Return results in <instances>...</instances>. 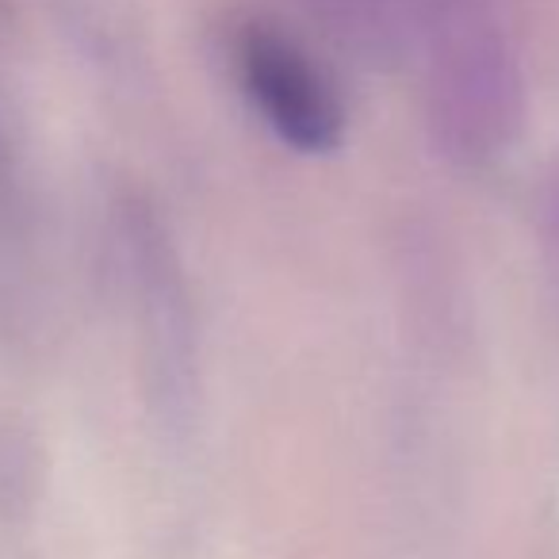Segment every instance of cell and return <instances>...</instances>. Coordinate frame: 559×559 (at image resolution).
Instances as JSON below:
<instances>
[{"instance_id": "1", "label": "cell", "mask_w": 559, "mask_h": 559, "mask_svg": "<svg viewBox=\"0 0 559 559\" xmlns=\"http://www.w3.org/2000/svg\"><path fill=\"white\" fill-rule=\"evenodd\" d=\"M238 70L253 108L288 146L326 154L342 142V100L292 39L257 24L246 27L238 39Z\"/></svg>"}]
</instances>
